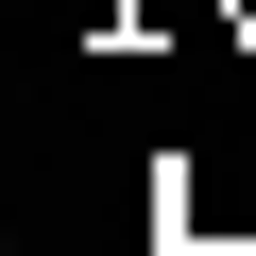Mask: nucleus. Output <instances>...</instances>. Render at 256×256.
Listing matches in <instances>:
<instances>
[{"label":"nucleus","mask_w":256,"mask_h":256,"mask_svg":"<svg viewBox=\"0 0 256 256\" xmlns=\"http://www.w3.org/2000/svg\"><path fill=\"white\" fill-rule=\"evenodd\" d=\"M205 34H222V52H256V0H205Z\"/></svg>","instance_id":"nucleus-1"}]
</instances>
